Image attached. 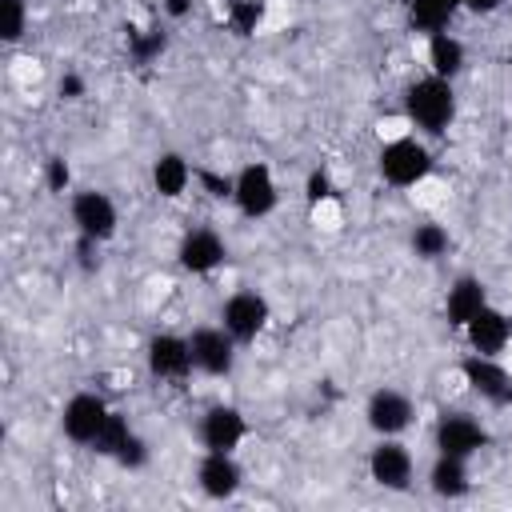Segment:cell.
Returning <instances> with one entry per match:
<instances>
[{"label": "cell", "mask_w": 512, "mask_h": 512, "mask_svg": "<svg viewBox=\"0 0 512 512\" xmlns=\"http://www.w3.org/2000/svg\"><path fill=\"white\" fill-rule=\"evenodd\" d=\"M404 116L416 132L424 136H440L452 128L456 120V92H452V80L444 76H420L404 88Z\"/></svg>", "instance_id": "6da1fadb"}, {"label": "cell", "mask_w": 512, "mask_h": 512, "mask_svg": "<svg viewBox=\"0 0 512 512\" xmlns=\"http://www.w3.org/2000/svg\"><path fill=\"white\" fill-rule=\"evenodd\" d=\"M188 348H192L196 372H204V376H228L236 368L240 340L224 324H200V328L188 332Z\"/></svg>", "instance_id": "8992f818"}, {"label": "cell", "mask_w": 512, "mask_h": 512, "mask_svg": "<svg viewBox=\"0 0 512 512\" xmlns=\"http://www.w3.org/2000/svg\"><path fill=\"white\" fill-rule=\"evenodd\" d=\"M484 304H488V284L480 276H456L448 296H444V320L452 328H464Z\"/></svg>", "instance_id": "e0dca14e"}, {"label": "cell", "mask_w": 512, "mask_h": 512, "mask_svg": "<svg viewBox=\"0 0 512 512\" xmlns=\"http://www.w3.org/2000/svg\"><path fill=\"white\" fill-rule=\"evenodd\" d=\"M428 488H432L440 500H460V496H468V492H472L468 460L436 452V460H432V468H428Z\"/></svg>", "instance_id": "d6986e66"}, {"label": "cell", "mask_w": 512, "mask_h": 512, "mask_svg": "<svg viewBox=\"0 0 512 512\" xmlns=\"http://www.w3.org/2000/svg\"><path fill=\"white\" fill-rule=\"evenodd\" d=\"M408 244H412V252H416L420 260H440V256L452 248V236H448V228H444V224L424 220V224H416V228H412Z\"/></svg>", "instance_id": "7402d4cb"}, {"label": "cell", "mask_w": 512, "mask_h": 512, "mask_svg": "<svg viewBox=\"0 0 512 512\" xmlns=\"http://www.w3.org/2000/svg\"><path fill=\"white\" fill-rule=\"evenodd\" d=\"M376 172L384 184L392 188H416L420 180H428L432 172V148L420 136H396L388 144H380L376 152Z\"/></svg>", "instance_id": "7a4b0ae2"}, {"label": "cell", "mask_w": 512, "mask_h": 512, "mask_svg": "<svg viewBox=\"0 0 512 512\" xmlns=\"http://www.w3.org/2000/svg\"><path fill=\"white\" fill-rule=\"evenodd\" d=\"M464 60H468V52H464L460 36H452L448 28L428 36V68H432V76L456 80V76L464 72Z\"/></svg>", "instance_id": "ffe728a7"}, {"label": "cell", "mask_w": 512, "mask_h": 512, "mask_svg": "<svg viewBox=\"0 0 512 512\" xmlns=\"http://www.w3.org/2000/svg\"><path fill=\"white\" fill-rule=\"evenodd\" d=\"M196 180L208 188L212 200H232V176H216V172H196Z\"/></svg>", "instance_id": "f1b7e54d"}, {"label": "cell", "mask_w": 512, "mask_h": 512, "mask_svg": "<svg viewBox=\"0 0 512 512\" xmlns=\"http://www.w3.org/2000/svg\"><path fill=\"white\" fill-rule=\"evenodd\" d=\"M144 364L156 380H188L196 372L192 364V348H188V336H176V332H156L148 344H144Z\"/></svg>", "instance_id": "30bf717a"}, {"label": "cell", "mask_w": 512, "mask_h": 512, "mask_svg": "<svg viewBox=\"0 0 512 512\" xmlns=\"http://www.w3.org/2000/svg\"><path fill=\"white\" fill-rule=\"evenodd\" d=\"M460 332H464V340H468L472 352H480V356H500V352L512 344V316L488 300Z\"/></svg>", "instance_id": "5bb4252c"}, {"label": "cell", "mask_w": 512, "mask_h": 512, "mask_svg": "<svg viewBox=\"0 0 512 512\" xmlns=\"http://www.w3.org/2000/svg\"><path fill=\"white\" fill-rule=\"evenodd\" d=\"M432 444L436 452L444 456H460V460H472L480 456L488 444H492V432L480 416L464 412V408H452V412H440L436 416V428H432Z\"/></svg>", "instance_id": "3957f363"}, {"label": "cell", "mask_w": 512, "mask_h": 512, "mask_svg": "<svg viewBox=\"0 0 512 512\" xmlns=\"http://www.w3.org/2000/svg\"><path fill=\"white\" fill-rule=\"evenodd\" d=\"M24 24H28L24 0H0V36H4V44H16L24 36Z\"/></svg>", "instance_id": "d4e9b609"}, {"label": "cell", "mask_w": 512, "mask_h": 512, "mask_svg": "<svg viewBox=\"0 0 512 512\" xmlns=\"http://www.w3.org/2000/svg\"><path fill=\"white\" fill-rule=\"evenodd\" d=\"M268 320H272V304H268V296L256 292V288H240V292H232V296L220 304V324H224L240 344H252V340L268 328Z\"/></svg>", "instance_id": "ba28073f"}, {"label": "cell", "mask_w": 512, "mask_h": 512, "mask_svg": "<svg viewBox=\"0 0 512 512\" xmlns=\"http://www.w3.org/2000/svg\"><path fill=\"white\" fill-rule=\"evenodd\" d=\"M460 376H464V384H468L480 400H488V404H496V408H508V404H512V372L500 364V356L468 352V356L460 360Z\"/></svg>", "instance_id": "9c48e42d"}, {"label": "cell", "mask_w": 512, "mask_h": 512, "mask_svg": "<svg viewBox=\"0 0 512 512\" xmlns=\"http://www.w3.org/2000/svg\"><path fill=\"white\" fill-rule=\"evenodd\" d=\"M80 92H84V80L68 72V76L60 80V96H64V100H80Z\"/></svg>", "instance_id": "4dcf8cb0"}, {"label": "cell", "mask_w": 512, "mask_h": 512, "mask_svg": "<svg viewBox=\"0 0 512 512\" xmlns=\"http://www.w3.org/2000/svg\"><path fill=\"white\" fill-rule=\"evenodd\" d=\"M68 216H72V224H76V236H88V240H96V244L112 240L116 228H120V212H116L112 196L100 192V188H80V192H72Z\"/></svg>", "instance_id": "5b68a950"}, {"label": "cell", "mask_w": 512, "mask_h": 512, "mask_svg": "<svg viewBox=\"0 0 512 512\" xmlns=\"http://www.w3.org/2000/svg\"><path fill=\"white\" fill-rule=\"evenodd\" d=\"M152 192L160 196V200H180L184 192H188V184L196 180V172H192V164L180 156V152H160L156 160H152Z\"/></svg>", "instance_id": "ac0fdd59"}, {"label": "cell", "mask_w": 512, "mask_h": 512, "mask_svg": "<svg viewBox=\"0 0 512 512\" xmlns=\"http://www.w3.org/2000/svg\"><path fill=\"white\" fill-rule=\"evenodd\" d=\"M196 436H200L204 452H236L248 436V420L236 404H212V408H204Z\"/></svg>", "instance_id": "7c38bea8"}, {"label": "cell", "mask_w": 512, "mask_h": 512, "mask_svg": "<svg viewBox=\"0 0 512 512\" xmlns=\"http://www.w3.org/2000/svg\"><path fill=\"white\" fill-rule=\"evenodd\" d=\"M504 0H460V8H468V12H476V16H488V12H496Z\"/></svg>", "instance_id": "1f68e13d"}, {"label": "cell", "mask_w": 512, "mask_h": 512, "mask_svg": "<svg viewBox=\"0 0 512 512\" xmlns=\"http://www.w3.org/2000/svg\"><path fill=\"white\" fill-rule=\"evenodd\" d=\"M176 260H180L184 272L208 276V272H216V268L228 260V244H224V236H220L216 228H192V232L180 236Z\"/></svg>", "instance_id": "9a60e30c"}, {"label": "cell", "mask_w": 512, "mask_h": 512, "mask_svg": "<svg viewBox=\"0 0 512 512\" xmlns=\"http://www.w3.org/2000/svg\"><path fill=\"white\" fill-rule=\"evenodd\" d=\"M156 52H164V32H160V28H152L148 36H140V40H136V48H132V56H136V60H152Z\"/></svg>", "instance_id": "f546056e"}, {"label": "cell", "mask_w": 512, "mask_h": 512, "mask_svg": "<svg viewBox=\"0 0 512 512\" xmlns=\"http://www.w3.org/2000/svg\"><path fill=\"white\" fill-rule=\"evenodd\" d=\"M452 12H456V8H448V4H440V0H408V24H412L416 32H424V36L444 32L448 20H452Z\"/></svg>", "instance_id": "603a6c76"}, {"label": "cell", "mask_w": 512, "mask_h": 512, "mask_svg": "<svg viewBox=\"0 0 512 512\" xmlns=\"http://www.w3.org/2000/svg\"><path fill=\"white\" fill-rule=\"evenodd\" d=\"M368 476L384 492H408L412 476H416V460H412L408 444H400V436H380L368 452Z\"/></svg>", "instance_id": "52a82bcc"}, {"label": "cell", "mask_w": 512, "mask_h": 512, "mask_svg": "<svg viewBox=\"0 0 512 512\" xmlns=\"http://www.w3.org/2000/svg\"><path fill=\"white\" fill-rule=\"evenodd\" d=\"M440 4H448V8H460V0H440Z\"/></svg>", "instance_id": "836d02e7"}, {"label": "cell", "mask_w": 512, "mask_h": 512, "mask_svg": "<svg viewBox=\"0 0 512 512\" xmlns=\"http://www.w3.org/2000/svg\"><path fill=\"white\" fill-rule=\"evenodd\" d=\"M144 460H148V444L132 432V440L120 448V456H116V464H124V468H144Z\"/></svg>", "instance_id": "83f0119b"}, {"label": "cell", "mask_w": 512, "mask_h": 512, "mask_svg": "<svg viewBox=\"0 0 512 512\" xmlns=\"http://www.w3.org/2000/svg\"><path fill=\"white\" fill-rule=\"evenodd\" d=\"M68 184H72L68 160H64V156H48V164H44V188H48V192H64Z\"/></svg>", "instance_id": "484cf974"}, {"label": "cell", "mask_w": 512, "mask_h": 512, "mask_svg": "<svg viewBox=\"0 0 512 512\" xmlns=\"http://www.w3.org/2000/svg\"><path fill=\"white\" fill-rule=\"evenodd\" d=\"M244 484V468L236 460V452H204L196 464V488L208 500H232Z\"/></svg>", "instance_id": "2e32d148"}, {"label": "cell", "mask_w": 512, "mask_h": 512, "mask_svg": "<svg viewBox=\"0 0 512 512\" xmlns=\"http://www.w3.org/2000/svg\"><path fill=\"white\" fill-rule=\"evenodd\" d=\"M264 20V0H232L228 4V28L236 36H252Z\"/></svg>", "instance_id": "cb8c5ba5"}, {"label": "cell", "mask_w": 512, "mask_h": 512, "mask_svg": "<svg viewBox=\"0 0 512 512\" xmlns=\"http://www.w3.org/2000/svg\"><path fill=\"white\" fill-rule=\"evenodd\" d=\"M412 416H416V404L400 388H388V384L376 388L368 396V404H364V420H368V428L376 436H400V432H408Z\"/></svg>", "instance_id": "4fadbf2b"}, {"label": "cell", "mask_w": 512, "mask_h": 512, "mask_svg": "<svg viewBox=\"0 0 512 512\" xmlns=\"http://www.w3.org/2000/svg\"><path fill=\"white\" fill-rule=\"evenodd\" d=\"M276 200H280V188H276V176L264 160L256 164H244L236 176H232V204L248 216V220H264L276 212Z\"/></svg>", "instance_id": "277c9868"}, {"label": "cell", "mask_w": 512, "mask_h": 512, "mask_svg": "<svg viewBox=\"0 0 512 512\" xmlns=\"http://www.w3.org/2000/svg\"><path fill=\"white\" fill-rule=\"evenodd\" d=\"M164 12L180 20V16H188V12H192V0H164Z\"/></svg>", "instance_id": "d6a6232c"}, {"label": "cell", "mask_w": 512, "mask_h": 512, "mask_svg": "<svg viewBox=\"0 0 512 512\" xmlns=\"http://www.w3.org/2000/svg\"><path fill=\"white\" fill-rule=\"evenodd\" d=\"M108 400L100 396V392H76V396H68V404H64V412H60V432L72 440V444H80V448H92V440H96V432L104 428V420H108Z\"/></svg>", "instance_id": "8fae6325"}, {"label": "cell", "mask_w": 512, "mask_h": 512, "mask_svg": "<svg viewBox=\"0 0 512 512\" xmlns=\"http://www.w3.org/2000/svg\"><path fill=\"white\" fill-rule=\"evenodd\" d=\"M332 196V176H328V168H312L308 172V184H304V200L308 204H320V200H328Z\"/></svg>", "instance_id": "4316f807"}, {"label": "cell", "mask_w": 512, "mask_h": 512, "mask_svg": "<svg viewBox=\"0 0 512 512\" xmlns=\"http://www.w3.org/2000/svg\"><path fill=\"white\" fill-rule=\"evenodd\" d=\"M132 432H136V428L128 424V416L112 408V412H108V420H104V428L96 432V440H92V448H88V452H96V456H108V460H116V456H120V448H124V444L132 440Z\"/></svg>", "instance_id": "44dd1931"}]
</instances>
